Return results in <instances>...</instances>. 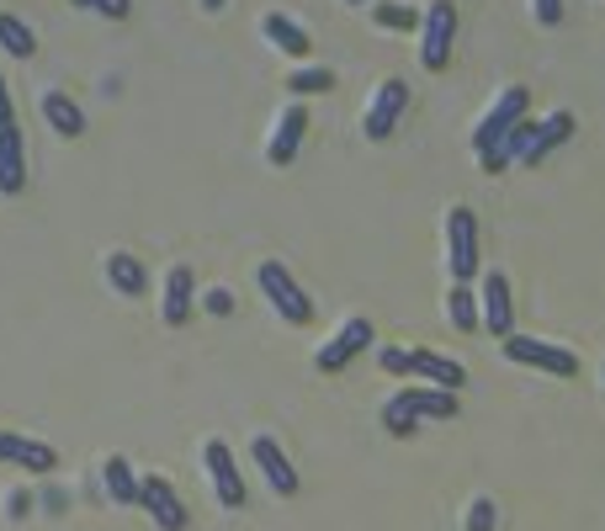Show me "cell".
Segmentation results:
<instances>
[{"mask_svg": "<svg viewBox=\"0 0 605 531\" xmlns=\"http://www.w3.org/2000/svg\"><path fill=\"white\" fill-rule=\"evenodd\" d=\"M457 49V0H431L420 17V64L425 70H446Z\"/></svg>", "mask_w": 605, "mask_h": 531, "instance_id": "1", "label": "cell"}, {"mask_svg": "<svg viewBox=\"0 0 605 531\" xmlns=\"http://www.w3.org/2000/svg\"><path fill=\"white\" fill-rule=\"evenodd\" d=\"M478 218H473V208H446V271H452V282H473L478 277Z\"/></svg>", "mask_w": 605, "mask_h": 531, "instance_id": "2", "label": "cell"}, {"mask_svg": "<svg viewBox=\"0 0 605 531\" xmlns=\"http://www.w3.org/2000/svg\"><path fill=\"white\" fill-rule=\"evenodd\" d=\"M526 112H532V91H526V86H505L500 101H494L484 118H478V128H473V154L500 149L510 128H515V122H526Z\"/></svg>", "mask_w": 605, "mask_h": 531, "instance_id": "3", "label": "cell"}, {"mask_svg": "<svg viewBox=\"0 0 605 531\" xmlns=\"http://www.w3.org/2000/svg\"><path fill=\"white\" fill-rule=\"evenodd\" d=\"M255 282H261V292L271 298V309L288 319V324H309V319H314V298L298 288V277H292L282 261H261Z\"/></svg>", "mask_w": 605, "mask_h": 531, "instance_id": "4", "label": "cell"}, {"mask_svg": "<svg viewBox=\"0 0 605 531\" xmlns=\"http://www.w3.org/2000/svg\"><path fill=\"white\" fill-rule=\"evenodd\" d=\"M500 351H505L515 367H536V372H553V378H574V372H579V357H574V351H563L553 340L521 335V330L500 340Z\"/></svg>", "mask_w": 605, "mask_h": 531, "instance_id": "5", "label": "cell"}, {"mask_svg": "<svg viewBox=\"0 0 605 531\" xmlns=\"http://www.w3.org/2000/svg\"><path fill=\"white\" fill-rule=\"evenodd\" d=\"M404 107H410V86H404L399 74H387L383 86L372 91V101H366L362 133H366V139H372V144H383L387 133L399 128V118H404Z\"/></svg>", "mask_w": 605, "mask_h": 531, "instance_id": "6", "label": "cell"}, {"mask_svg": "<svg viewBox=\"0 0 605 531\" xmlns=\"http://www.w3.org/2000/svg\"><path fill=\"white\" fill-rule=\"evenodd\" d=\"M366 345H372V319H345V324H340L335 335L324 340V345H319V357H314V367L319 372H345V367L356 362V357H362Z\"/></svg>", "mask_w": 605, "mask_h": 531, "instance_id": "7", "label": "cell"}, {"mask_svg": "<svg viewBox=\"0 0 605 531\" xmlns=\"http://www.w3.org/2000/svg\"><path fill=\"white\" fill-rule=\"evenodd\" d=\"M478 319H484V330L494 340L515 335V303H510V277L494 266L484 271V282H478Z\"/></svg>", "mask_w": 605, "mask_h": 531, "instance_id": "8", "label": "cell"}, {"mask_svg": "<svg viewBox=\"0 0 605 531\" xmlns=\"http://www.w3.org/2000/svg\"><path fill=\"white\" fill-rule=\"evenodd\" d=\"M202 462H208V479H213V494H219V505L244 510V473L234 468V452H229V441H208V447H202Z\"/></svg>", "mask_w": 605, "mask_h": 531, "instance_id": "9", "label": "cell"}, {"mask_svg": "<svg viewBox=\"0 0 605 531\" xmlns=\"http://www.w3.org/2000/svg\"><path fill=\"white\" fill-rule=\"evenodd\" d=\"M139 505L160 531H186V505H181V494L165 479H154V473L139 479Z\"/></svg>", "mask_w": 605, "mask_h": 531, "instance_id": "10", "label": "cell"}, {"mask_svg": "<svg viewBox=\"0 0 605 531\" xmlns=\"http://www.w3.org/2000/svg\"><path fill=\"white\" fill-rule=\"evenodd\" d=\"M303 133H309V112H303V101H292L288 112L276 118V128H271V144H266L271 166L288 170L292 160H298V149H303Z\"/></svg>", "mask_w": 605, "mask_h": 531, "instance_id": "11", "label": "cell"}, {"mask_svg": "<svg viewBox=\"0 0 605 531\" xmlns=\"http://www.w3.org/2000/svg\"><path fill=\"white\" fill-rule=\"evenodd\" d=\"M250 458H255V468L266 473L271 494H282V500H292V494H298V468H292L288 452H282L271 435H255V441H250Z\"/></svg>", "mask_w": 605, "mask_h": 531, "instance_id": "12", "label": "cell"}, {"mask_svg": "<svg viewBox=\"0 0 605 531\" xmlns=\"http://www.w3.org/2000/svg\"><path fill=\"white\" fill-rule=\"evenodd\" d=\"M0 462L27 468V473H53V468H59V452H53L49 441H32V435L0 431Z\"/></svg>", "mask_w": 605, "mask_h": 531, "instance_id": "13", "label": "cell"}, {"mask_svg": "<svg viewBox=\"0 0 605 531\" xmlns=\"http://www.w3.org/2000/svg\"><path fill=\"white\" fill-rule=\"evenodd\" d=\"M568 139H574V112L557 107V112H547V118L536 122V133H532V144H526V154H521V166L526 170L542 166V160H547L557 144H568Z\"/></svg>", "mask_w": 605, "mask_h": 531, "instance_id": "14", "label": "cell"}, {"mask_svg": "<svg viewBox=\"0 0 605 531\" xmlns=\"http://www.w3.org/2000/svg\"><path fill=\"white\" fill-rule=\"evenodd\" d=\"M410 378L431 388H446V393H457L467 383V367L452 362V357H441V351H410Z\"/></svg>", "mask_w": 605, "mask_h": 531, "instance_id": "15", "label": "cell"}, {"mask_svg": "<svg viewBox=\"0 0 605 531\" xmlns=\"http://www.w3.org/2000/svg\"><path fill=\"white\" fill-rule=\"evenodd\" d=\"M192 303H196L192 266H170V271H165V303H160V319H165V324H186Z\"/></svg>", "mask_w": 605, "mask_h": 531, "instance_id": "16", "label": "cell"}, {"mask_svg": "<svg viewBox=\"0 0 605 531\" xmlns=\"http://www.w3.org/2000/svg\"><path fill=\"white\" fill-rule=\"evenodd\" d=\"M261 32H266L271 49L288 53V59H309V53H314V38L292 22V17H282V11H266V17H261Z\"/></svg>", "mask_w": 605, "mask_h": 531, "instance_id": "17", "label": "cell"}, {"mask_svg": "<svg viewBox=\"0 0 605 531\" xmlns=\"http://www.w3.org/2000/svg\"><path fill=\"white\" fill-rule=\"evenodd\" d=\"M22 187H27L22 128H0V197H17Z\"/></svg>", "mask_w": 605, "mask_h": 531, "instance_id": "18", "label": "cell"}, {"mask_svg": "<svg viewBox=\"0 0 605 531\" xmlns=\"http://www.w3.org/2000/svg\"><path fill=\"white\" fill-rule=\"evenodd\" d=\"M107 282H112L122 298H144V292H149V266H144V256L112 250V256H107Z\"/></svg>", "mask_w": 605, "mask_h": 531, "instance_id": "19", "label": "cell"}, {"mask_svg": "<svg viewBox=\"0 0 605 531\" xmlns=\"http://www.w3.org/2000/svg\"><path fill=\"white\" fill-rule=\"evenodd\" d=\"M101 489H107L112 505H139V473H133V462L112 452V458L101 462Z\"/></svg>", "mask_w": 605, "mask_h": 531, "instance_id": "20", "label": "cell"}, {"mask_svg": "<svg viewBox=\"0 0 605 531\" xmlns=\"http://www.w3.org/2000/svg\"><path fill=\"white\" fill-rule=\"evenodd\" d=\"M446 324L457 330V335H473V330H484V319H478V292L452 282L446 288Z\"/></svg>", "mask_w": 605, "mask_h": 531, "instance_id": "21", "label": "cell"}, {"mask_svg": "<svg viewBox=\"0 0 605 531\" xmlns=\"http://www.w3.org/2000/svg\"><path fill=\"white\" fill-rule=\"evenodd\" d=\"M43 118L53 122L59 139H80V133H85V112H80L74 97H64V91H43Z\"/></svg>", "mask_w": 605, "mask_h": 531, "instance_id": "22", "label": "cell"}, {"mask_svg": "<svg viewBox=\"0 0 605 531\" xmlns=\"http://www.w3.org/2000/svg\"><path fill=\"white\" fill-rule=\"evenodd\" d=\"M410 399L420 420H452L457 414V393H446V388H410Z\"/></svg>", "mask_w": 605, "mask_h": 531, "instance_id": "23", "label": "cell"}, {"mask_svg": "<svg viewBox=\"0 0 605 531\" xmlns=\"http://www.w3.org/2000/svg\"><path fill=\"white\" fill-rule=\"evenodd\" d=\"M414 425H420V414H414L410 388H399V393L383 404V431L387 435H414Z\"/></svg>", "mask_w": 605, "mask_h": 531, "instance_id": "24", "label": "cell"}, {"mask_svg": "<svg viewBox=\"0 0 605 531\" xmlns=\"http://www.w3.org/2000/svg\"><path fill=\"white\" fill-rule=\"evenodd\" d=\"M372 22L387 27V32H414V27H420V11H414L410 0H383V6H372Z\"/></svg>", "mask_w": 605, "mask_h": 531, "instance_id": "25", "label": "cell"}, {"mask_svg": "<svg viewBox=\"0 0 605 531\" xmlns=\"http://www.w3.org/2000/svg\"><path fill=\"white\" fill-rule=\"evenodd\" d=\"M0 49L17 53V59H32V53H38V43H32V27L17 22L11 11H0Z\"/></svg>", "mask_w": 605, "mask_h": 531, "instance_id": "26", "label": "cell"}, {"mask_svg": "<svg viewBox=\"0 0 605 531\" xmlns=\"http://www.w3.org/2000/svg\"><path fill=\"white\" fill-rule=\"evenodd\" d=\"M330 86H335V74H330V70H292L288 74L292 97H324Z\"/></svg>", "mask_w": 605, "mask_h": 531, "instance_id": "27", "label": "cell"}, {"mask_svg": "<svg viewBox=\"0 0 605 531\" xmlns=\"http://www.w3.org/2000/svg\"><path fill=\"white\" fill-rule=\"evenodd\" d=\"M500 527V505L488 500V494H478L473 505H467V531H494Z\"/></svg>", "mask_w": 605, "mask_h": 531, "instance_id": "28", "label": "cell"}, {"mask_svg": "<svg viewBox=\"0 0 605 531\" xmlns=\"http://www.w3.org/2000/svg\"><path fill=\"white\" fill-rule=\"evenodd\" d=\"M377 367H383L387 378H410V351H399V345H383V351H377Z\"/></svg>", "mask_w": 605, "mask_h": 531, "instance_id": "29", "label": "cell"}, {"mask_svg": "<svg viewBox=\"0 0 605 531\" xmlns=\"http://www.w3.org/2000/svg\"><path fill=\"white\" fill-rule=\"evenodd\" d=\"M202 309H208V314H234V292H229V288H208V292H202Z\"/></svg>", "mask_w": 605, "mask_h": 531, "instance_id": "30", "label": "cell"}, {"mask_svg": "<svg viewBox=\"0 0 605 531\" xmlns=\"http://www.w3.org/2000/svg\"><path fill=\"white\" fill-rule=\"evenodd\" d=\"M532 17L536 27H557L563 22V0H532Z\"/></svg>", "mask_w": 605, "mask_h": 531, "instance_id": "31", "label": "cell"}, {"mask_svg": "<svg viewBox=\"0 0 605 531\" xmlns=\"http://www.w3.org/2000/svg\"><path fill=\"white\" fill-rule=\"evenodd\" d=\"M0 128H17V101H11V86L0 74Z\"/></svg>", "mask_w": 605, "mask_h": 531, "instance_id": "32", "label": "cell"}, {"mask_svg": "<svg viewBox=\"0 0 605 531\" xmlns=\"http://www.w3.org/2000/svg\"><path fill=\"white\" fill-rule=\"evenodd\" d=\"M85 6H91V11H101V17H128V11H133V0H85Z\"/></svg>", "mask_w": 605, "mask_h": 531, "instance_id": "33", "label": "cell"}, {"mask_svg": "<svg viewBox=\"0 0 605 531\" xmlns=\"http://www.w3.org/2000/svg\"><path fill=\"white\" fill-rule=\"evenodd\" d=\"M202 11H223V0H202Z\"/></svg>", "mask_w": 605, "mask_h": 531, "instance_id": "34", "label": "cell"}, {"mask_svg": "<svg viewBox=\"0 0 605 531\" xmlns=\"http://www.w3.org/2000/svg\"><path fill=\"white\" fill-rule=\"evenodd\" d=\"M74 6H85V0H74Z\"/></svg>", "mask_w": 605, "mask_h": 531, "instance_id": "35", "label": "cell"}, {"mask_svg": "<svg viewBox=\"0 0 605 531\" xmlns=\"http://www.w3.org/2000/svg\"><path fill=\"white\" fill-rule=\"evenodd\" d=\"M351 6H362V0H351Z\"/></svg>", "mask_w": 605, "mask_h": 531, "instance_id": "36", "label": "cell"}]
</instances>
